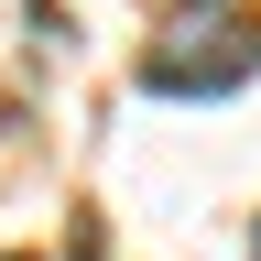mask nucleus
Here are the masks:
<instances>
[{
    "label": "nucleus",
    "instance_id": "f257e3e1",
    "mask_svg": "<svg viewBox=\"0 0 261 261\" xmlns=\"http://www.w3.org/2000/svg\"><path fill=\"white\" fill-rule=\"evenodd\" d=\"M250 65H261V44H250L240 22H207V11H196V22H174V33L142 55V87H152V98H228Z\"/></svg>",
    "mask_w": 261,
    "mask_h": 261
},
{
    "label": "nucleus",
    "instance_id": "f03ea898",
    "mask_svg": "<svg viewBox=\"0 0 261 261\" xmlns=\"http://www.w3.org/2000/svg\"><path fill=\"white\" fill-rule=\"evenodd\" d=\"M250 261H261V240H250Z\"/></svg>",
    "mask_w": 261,
    "mask_h": 261
},
{
    "label": "nucleus",
    "instance_id": "7ed1b4c3",
    "mask_svg": "<svg viewBox=\"0 0 261 261\" xmlns=\"http://www.w3.org/2000/svg\"><path fill=\"white\" fill-rule=\"evenodd\" d=\"M0 261H11V250H0Z\"/></svg>",
    "mask_w": 261,
    "mask_h": 261
}]
</instances>
